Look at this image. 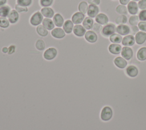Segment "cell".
<instances>
[{
    "label": "cell",
    "instance_id": "24",
    "mask_svg": "<svg viewBox=\"0 0 146 130\" xmlns=\"http://www.w3.org/2000/svg\"><path fill=\"white\" fill-rule=\"evenodd\" d=\"M74 28V24L70 20L66 21L63 25V29L64 32L67 34H70L72 32Z\"/></svg>",
    "mask_w": 146,
    "mask_h": 130
},
{
    "label": "cell",
    "instance_id": "18",
    "mask_svg": "<svg viewBox=\"0 0 146 130\" xmlns=\"http://www.w3.org/2000/svg\"><path fill=\"white\" fill-rule=\"evenodd\" d=\"M95 21L101 25H107L108 22V18L105 14L99 13L96 16Z\"/></svg>",
    "mask_w": 146,
    "mask_h": 130
},
{
    "label": "cell",
    "instance_id": "35",
    "mask_svg": "<svg viewBox=\"0 0 146 130\" xmlns=\"http://www.w3.org/2000/svg\"><path fill=\"white\" fill-rule=\"evenodd\" d=\"M17 4L22 6H29L32 3V0H17Z\"/></svg>",
    "mask_w": 146,
    "mask_h": 130
},
{
    "label": "cell",
    "instance_id": "41",
    "mask_svg": "<svg viewBox=\"0 0 146 130\" xmlns=\"http://www.w3.org/2000/svg\"><path fill=\"white\" fill-rule=\"evenodd\" d=\"M138 7L141 10L146 9V0H140L137 3Z\"/></svg>",
    "mask_w": 146,
    "mask_h": 130
},
{
    "label": "cell",
    "instance_id": "22",
    "mask_svg": "<svg viewBox=\"0 0 146 130\" xmlns=\"http://www.w3.org/2000/svg\"><path fill=\"white\" fill-rule=\"evenodd\" d=\"M53 22L57 27H62L64 23V19L63 17L59 13L56 14L53 17Z\"/></svg>",
    "mask_w": 146,
    "mask_h": 130
},
{
    "label": "cell",
    "instance_id": "45",
    "mask_svg": "<svg viewBox=\"0 0 146 130\" xmlns=\"http://www.w3.org/2000/svg\"><path fill=\"white\" fill-rule=\"evenodd\" d=\"M91 4H94L95 5H99L100 2V0H92L91 2H90Z\"/></svg>",
    "mask_w": 146,
    "mask_h": 130
},
{
    "label": "cell",
    "instance_id": "10",
    "mask_svg": "<svg viewBox=\"0 0 146 130\" xmlns=\"http://www.w3.org/2000/svg\"><path fill=\"white\" fill-rule=\"evenodd\" d=\"M99 11V7L94 5V4H90L88 6V10H87V15L90 18H94L98 14Z\"/></svg>",
    "mask_w": 146,
    "mask_h": 130
},
{
    "label": "cell",
    "instance_id": "37",
    "mask_svg": "<svg viewBox=\"0 0 146 130\" xmlns=\"http://www.w3.org/2000/svg\"><path fill=\"white\" fill-rule=\"evenodd\" d=\"M138 17L140 21H146V9L141 10L139 14Z\"/></svg>",
    "mask_w": 146,
    "mask_h": 130
},
{
    "label": "cell",
    "instance_id": "43",
    "mask_svg": "<svg viewBox=\"0 0 146 130\" xmlns=\"http://www.w3.org/2000/svg\"><path fill=\"white\" fill-rule=\"evenodd\" d=\"M15 46L14 45H11L9 46L8 48V54H11L15 52Z\"/></svg>",
    "mask_w": 146,
    "mask_h": 130
},
{
    "label": "cell",
    "instance_id": "12",
    "mask_svg": "<svg viewBox=\"0 0 146 130\" xmlns=\"http://www.w3.org/2000/svg\"><path fill=\"white\" fill-rule=\"evenodd\" d=\"M135 42L139 45L143 44L146 40V32L143 31H139L135 36Z\"/></svg>",
    "mask_w": 146,
    "mask_h": 130
},
{
    "label": "cell",
    "instance_id": "21",
    "mask_svg": "<svg viewBox=\"0 0 146 130\" xmlns=\"http://www.w3.org/2000/svg\"><path fill=\"white\" fill-rule=\"evenodd\" d=\"M7 17L9 22L14 24L18 21L19 18V14L15 10H12L9 13Z\"/></svg>",
    "mask_w": 146,
    "mask_h": 130
},
{
    "label": "cell",
    "instance_id": "4",
    "mask_svg": "<svg viewBox=\"0 0 146 130\" xmlns=\"http://www.w3.org/2000/svg\"><path fill=\"white\" fill-rule=\"evenodd\" d=\"M43 15L39 11H36L31 17L30 22L33 26H38L43 21Z\"/></svg>",
    "mask_w": 146,
    "mask_h": 130
},
{
    "label": "cell",
    "instance_id": "46",
    "mask_svg": "<svg viewBox=\"0 0 146 130\" xmlns=\"http://www.w3.org/2000/svg\"><path fill=\"white\" fill-rule=\"evenodd\" d=\"M2 51L3 53H7V52H8V48L6 47H3L2 49Z\"/></svg>",
    "mask_w": 146,
    "mask_h": 130
},
{
    "label": "cell",
    "instance_id": "6",
    "mask_svg": "<svg viewBox=\"0 0 146 130\" xmlns=\"http://www.w3.org/2000/svg\"><path fill=\"white\" fill-rule=\"evenodd\" d=\"M125 71L126 74L130 78H135L139 74L138 68L133 64L128 65L125 68Z\"/></svg>",
    "mask_w": 146,
    "mask_h": 130
},
{
    "label": "cell",
    "instance_id": "15",
    "mask_svg": "<svg viewBox=\"0 0 146 130\" xmlns=\"http://www.w3.org/2000/svg\"><path fill=\"white\" fill-rule=\"evenodd\" d=\"M63 29L60 28V27H56L52 30L51 34V35L55 38L57 39H62L64 37L66 34Z\"/></svg>",
    "mask_w": 146,
    "mask_h": 130
},
{
    "label": "cell",
    "instance_id": "7",
    "mask_svg": "<svg viewBox=\"0 0 146 130\" xmlns=\"http://www.w3.org/2000/svg\"><path fill=\"white\" fill-rule=\"evenodd\" d=\"M113 63L116 67L120 69H125L128 65L127 60L120 56H117L114 59Z\"/></svg>",
    "mask_w": 146,
    "mask_h": 130
},
{
    "label": "cell",
    "instance_id": "40",
    "mask_svg": "<svg viewBox=\"0 0 146 130\" xmlns=\"http://www.w3.org/2000/svg\"><path fill=\"white\" fill-rule=\"evenodd\" d=\"M137 26L141 31L146 32V21H140L139 22Z\"/></svg>",
    "mask_w": 146,
    "mask_h": 130
},
{
    "label": "cell",
    "instance_id": "11",
    "mask_svg": "<svg viewBox=\"0 0 146 130\" xmlns=\"http://www.w3.org/2000/svg\"><path fill=\"white\" fill-rule=\"evenodd\" d=\"M84 37L87 42L91 43H95L98 40L97 34L94 31L91 30H88L86 32Z\"/></svg>",
    "mask_w": 146,
    "mask_h": 130
},
{
    "label": "cell",
    "instance_id": "39",
    "mask_svg": "<svg viewBox=\"0 0 146 130\" xmlns=\"http://www.w3.org/2000/svg\"><path fill=\"white\" fill-rule=\"evenodd\" d=\"M15 10H16L17 12H19V13L27 12V11H28V9H27V7L20 6V5H18V4L15 5Z\"/></svg>",
    "mask_w": 146,
    "mask_h": 130
},
{
    "label": "cell",
    "instance_id": "5",
    "mask_svg": "<svg viewBox=\"0 0 146 130\" xmlns=\"http://www.w3.org/2000/svg\"><path fill=\"white\" fill-rule=\"evenodd\" d=\"M57 55V50L54 47H50L45 50L43 53V57L46 60H51L54 59Z\"/></svg>",
    "mask_w": 146,
    "mask_h": 130
},
{
    "label": "cell",
    "instance_id": "44",
    "mask_svg": "<svg viewBox=\"0 0 146 130\" xmlns=\"http://www.w3.org/2000/svg\"><path fill=\"white\" fill-rule=\"evenodd\" d=\"M119 2L122 5H126L130 2V0H119Z\"/></svg>",
    "mask_w": 146,
    "mask_h": 130
},
{
    "label": "cell",
    "instance_id": "42",
    "mask_svg": "<svg viewBox=\"0 0 146 130\" xmlns=\"http://www.w3.org/2000/svg\"><path fill=\"white\" fill-rule=\"evenodd\" d=\"M139 29L138 26H132V27H131V33L132 34V35H135L136 34L139 32Z\"/></svg>",
    "mask_w": 146,
    "mask_h": 130
},
{
    "label": "cell",
    "instance_id": "8",
    "mask_svg": "<svg viewBox=\"0 0 146 130\" xmlns=\"http://www.w3.org/2000/svg\"><path fill=\"white\" fill-rule=\"evenodd\" d=\"M122 47L120 44L117 43L110 44L108 47L109 52L113 55H119L121 53Z\"/></svg>",
    "mask_w": 146,
    "mask_h": 130
},
{
    "label": "cell",
    "instance_id": "17",
    "mask_svg": "<svg viewBox=\"0 0 146 130\" xmlns=\"http://www.w3.org/2000/svg\"><path fill=\"white\" fill-rule=\"evenodd\" d=\"M74 34L79 37L83 36L86 32V29L80 25H76L73 28Z\"/></svg>",
    "mask_w": 146,
    "mask_h": 130
},
{
    "label": "cell",
    "instance_id": "36",
    "mask_svg": "<svg viewBox=\"0 0 146 130\" xmlns=\"http://www.w3.org/2000/svg\"><path fill=\"white\" fill-rule=\"evenodd\" d=\"M92 29L93 31H94L95 33H99L102 30V26L101 25L98 23H94Z\"/></svg>",
    "mask_w": 146,
    "mask_h": 130
},
{
    "label": "cell",
    "instance_id": "23",
    "mask_svg": "<svg viewBox=\"0 0 146 130\" xmlns=\"http://www.w3.org/2000/svg\"><path fill=\"white\" fill-rule=\"evenodd\" d=\"M42 25L47 30H52L54 29L55 25L54 22L50 18H44L42 21Z\"/></svg>",
    "mask_w": 146,
    "mask_h": 130
},
{
    "label": "cell",
    "instance_id": "34",
    "mask_svg": "<svg viewBox=\"0 0 146 130\" xmlns=\"http://www.w3.org/2000/svg\"><path fill=\"white\" fill-rule=\"evenodd\" d=\"M9 26V21L4 17H0V27L7 28Z\"/></svg>",
    "mask_w": 146,
    "mask_h": 130
},
{
    "label": "cell",
    "instance_id": "38",
    "mask_svg": "<svg viewBox=\"0 0 146 130\" xmlns=\"http://www.w3.org/2000/svg\"><path fill=\"white\" fill-rule=\"evenodd\" d=\"M54 0H40V4L43 7H48L51 5Z\"/></svg>",
    "mask_w": 146,
    "mask_h": 130
},
{
    "label": "cell",
    "instance_id": "30",
    "mask_svg": "<svg viewBox=\"0 0 146 130\" xmlns=\"http://www.w3.org/2000/svg\"><path fill=\"white\" fill-rule=\"evenodd\" d=\"M88 4L85 1H82L79 3L78 6V10L79 12L83 13L84 14L87 12L88 10Z\"/></svg>",
    "mask_w": 146,
    "mask_h": 130
},
{
    "label": "cell",
    "instance_id": "9",
    "mask_svg": "<svg viewBox=\"0 0 146 130\" xmlns=\"http://www.w3.org/2000/svg\"><path fill=\"white\" fill-rule=\"evenodd\" d=\"M135 37L132 35H125L122 39L121 44L124 46L131 47L133 46L135 44Z\"/></svg>",
    "mask_w": 146,
    "mask_h": 130
},
{
    "label": "cell",
    "instance_id": "28",
    "mask_svg": "<svg viewBox=\"0 0 146 130\" xmlns=\"http://www.w3.org/2000/svg\"><path fill=\"white\" fill-rule=\"evenodd\" d=\"M36 32L41 36H46L48 35L47 30L43 25H38L36 29Z\"/></svg>",
    "mask_w": 146,
    "mask_h": 130
},
{
    "label": "cell",
    "instance_id": "20",
    "mask_svg": "<svg viewBox=\"0 0 146 130\" xmlns=\"http://www.w3.org/2000/svg\"><path fill=\"white\" fill-rule=\"evenodd\" d=\"M40 13L44 17L47 18H52L54 15V10L48 7H43L41 10Z\"/></svg>",
    "mask_w": 146,
    "mask_h": 130
},
{
    "label": "cell",
    "instance_id": "33",
    "mask_svg": "<svg viewBox=\"0 0 146 130\" xmlns=\"http://www.w3.org/2000/svg\"><path fill=\"white\" fill-rule=\"evenodd\" d=\"M45 43L42 39H38L35 43V47L39 51H42L45 48Z\"/></svg>",
    "mask_w": 146,
    "mask_h": 130
},
{
    "label": "cell",
    "instance_id": "2",
    "mask_svg": "<svg viewBox=\"0 0 146 130\" xmlns=\"http://www.w3.org/2000/svg\"><path fill=\"white\" fill-rule=\"evenodd\" d=\"M120 55L121 56L128 61L132 58L133 56V51L130 47L124 46L122 47Z\"/></svg>",
    "mask_w": 146,
    "mask_h": 130
},
{
    "label": "cell",
    "instance_id": "14",
    "mask_svg": "<svg viewBox=\"0 0 146 130\" xmlns=\"http://www.w3.org/2000/svg\"><path fill=\"white\" fill-rule=\"evenodd\" d=\"M116 31L120 35H127L130 32V28L125 25H119L116 27Z\"/></svg>",
    "mask_w": 146,
    "mask_h": 130
},
{
    "label": "cell",
    "instance_id": "16",
    "mask_svg": "<svg viewBox=\"0 0 146 130\" xmlns=\"http://www.w3.org/2000/svg\"><path fill=\"white\" fill-rule=\"evenodd\" d=\"M127 10L129 14L132 15H135L137 13L138 10H139L137 3L136 2L133 1H130L128 3Z\"/></svg>",
    "mask_w": 146,
    "mask_h": 130
},
{
    "label": "cell",
    "instance_id": "32",
    "mask_svg": "<svg viewBox=\"0 0 146 130\" xmlns=\"http://www.w3.org/2000/svg\"><path fill=\"white\" fill-rule=\"evenodd\" d=\"M139 19L138 16L136 15H132L129 17L128 22L131 26H136L139 23Z\"/></svg>",
    "mask_w": 146,
    "mask_h": 130
},
{
    "label": "cell",
    "instance_id": "25",
    "mask_svg": "<svg viewBox=\"0 0 146 130\" xmlns=\"http://www.w3.org/2000/svg\"><path fill=\"white\" fill-rule=\"evenodd\" d=\"M83 26L87 30H90L92 28L93 25H94V21L92 18H90L89 17H86L83 22Z\"/></svg>",
    "mask_w": 146,
    "mask_h": 130
},
{
    "label": "cell",
    "instance_id": "1",
    "mask_svg": "<svg viewBox=\"0 0 146 130\" xmlns=\"http://www.w3.org/2000/svg\"><path fill=\"white\" fill-rule=\"evenodd\" d=\"M100 119L102 121H108L113 116L112 109L109 106L104 107L100 112Z\"/></svg>",
    "mask_w": 146,
    "mask_h": 130
},
{
    "label": "cell",
    "instance_id": "31",
    "mask_svg": "<svg viewBox=\"0 0 146 130\" xmlns=\"http://www.w3.org/2000/svg\"><path fill=\"white\" fill-rule=\"evenodd\" d=\"M127 17L124 15H120L118 16L115 20L116 23H117L118 25H124L125 23H127Z\"/></svg>",
    "mask_w": 146,
    "mask_h": 130
},
{
    "label": "cell",
    "instance_id": "27",
    "mask_svg": "<svg viewBox=\"0 0 146 130\" xmlns=\"http://www.w3.org/2000/svg\"><path fill=\"white\" fill-rule=\"evenodd\" d=\"M10 12V8L8 6H2L0 7V17H6Z\"/></svg>",
    "mask_w": 146,
    "mask_h": 130
},
{
    "label": "cell",
    "instance_id": "47",
    "mask_svg": "<svg viewBox=\"0 0 146 130\" xmlns=\"http://www.w3.org/2000/svg\"><path fill=\"white\" fill-rule=\"evenodd\" d=\"M7 2V0H0V6H3Z\"/></svg>",
    "mask_w": 146,
    "mask_h": 130
},
{
    "label": "cell",
    "instance_id": "26",
    "mask_svg": "<svg viewBox=\"0 0 146 130\" xmlns=\"http://www.w3.org/2000/svg\"><path fill=\"white\" fill-rule=\"evenodd\" d=\"M122 39L123 38L121 35L116 33H114L110 36V40L112 43L119 44L120 43H121Z\"/></svg>",
    "mask_w": 146,
    "mask_h": 130
},
{
    "label": "cell",
    "instance_id": "3",
    "mask_svg": "<svg viewBox=\"0 0 146 130\" xmlns=\"http://www.w3.org/2000/svg\"><path fill=\"white\" fill-rule=\"evenodd\" d=\"M116 31L115 26L112 23H108L105 25L102 30V34L106 36H110Z\"/></svg>",
    "mask_w": 146,
    "mask_h": 130
},
{
    "label": "cell",
    "instance_id": "48",
    "mask_svg": "<svg viewBox=\"0 0 146 130\" xmlns=\"http://www.w3.org/2000/svg\"><path fill=\"white\" fill-rule=\"evenodd\" d=\"M132 1H135H135H139L140 0H132Z\"/></svg>",
    "mask_w": 146,
    "mask_h": 130
},
{
    "label": "cell",
    "instance_id": "29",
    "mask_svg": "<svg viewBox=\"0 0 146 130\" xmlns=\"http://www.w3.org/2000/svg\"><path fill=\"white\" fill-rule=\"evenodd\" d=\"M116 11L120 15H126L128 14V10L127 7L125 5H119L116 7Z\"/></svg>",
    "mask_w": 146,
    "mask_h": 130
},
{
    "label": "cell",
    "instance_id": "13",
    "mask_svg": "<svg viewBox=\"0 0 146 130\" xmlns=\"http://www.w3.org/2000/svg\"><path fill=\"white\" fill-rule=\"evenodd\" d=\"M85 15L81 12H76L72 16V22L73 23L78 25L83 22Z\"/></svg>",
    "mask_w": 146,
    "mask_h": 130
},
{
    "label": "cell",
    "instance_id": "19",
    "mask_svg": "<svg viewBox=\"0 0 146 130\" xmlns=\"http://www.w3.org/2000/svg\"><path fill=\"white\" fill-rule=\"evenodd\" d=\"M136 58L139 61L146 60V47L143 46L138 49L136 52Z\"/></svg>",
    "mask_w": 146,
    "mask_h": 130
}]
</instances>
